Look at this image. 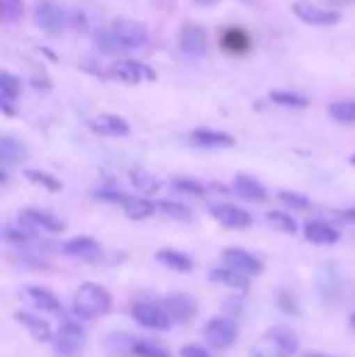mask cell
Returning <instances> with one entry per match:
<instances>
[{
	"mask_svg": "<svg viewBox=\"0 0 355 357\" xmlns=\"http://www.w3.org/2000/svg\"><path fill=\"white\" fill-rule=\"evenodd\" d=\"M129 353L134 357H171L168 350L164 345L154 343V340H134Z\"/></svg>",
	"mask_w": 355,
	"mask_h": 357,
	"instance_id": "obj_32",
	"label": "cell"
},
{
	"mask_svg": "<svg viewBox=\"0 0 355 357\" xmlns=\"http://www.w3.org/2000/svg\"><path fill=\"white\" fill-rule=\"evenodd\" d=\"M265 340H268L270 348H273V353L278 357H292V355H297V350H299L297 333L290 331V328H285V326L270 328L268 333H265Z\"/></svg>",
	"mask_w": 355,
	"mask_h": 357,
	"instance_id": "obj_12",
	"label": "cell"
},
{
	"mask_svg": "<svg viewBox=\"0 0 355 357\" xmlns=\"http://www.w3.org/2000/svg\"><path fill=\"white\" fill-rule=\"evenodd\" d=\"M280 306H283L285 311H290V314H292V311H294V314H297V304H294L292 296L285 294V292H283V294H280Z\"/></svg>",
	"mask_w": 355,
	"mask_h": 357,
	"instance_id": "obj_42",
	"label": "cell"
},
{
	"mask_svg": "<svg viewBox=\"0 0 355 357\" xmlns=\"http://www.w3.org/2000/svg\"><path fill=\"white\" fill-rule=\"evenodd\" d=\"M93 42H95V47L100 49L102 54H125V49L120 47V42H117V37L112 34V29H97V32L93 34Z\"/></svg>",
	"mask_w": 355,
	"mask_h": 357,
	"instance_id": "obj_31",
	"label": "cell"
},
{
	"mask_svg": "<svg viewBox=\"0 0 355 357\" xmlns=\"http://www.w3.org/2000/svg\"><path fill=\"white\" fill-rule=\"evenodd\" d=\"M3 236H5V241H8V243L24 246V243H29L37 234H34V226H29L24 219H19L17 224H5Z\"/></svg>",
	"mask_w": 355,
	"mask_h": 357,
	"instance_id": "obj_25",
	"label": "cell"
},
{
	"mask_svg": "<svg viewBox=\"0 0 355 357\" xmlns=\"http://www.w3.org/2000/svg\"><path fill=\"white\" fill-rule=\"evenodd\" d=\"M248 34L241 32V29H229L224 34V47L229 49L231 54H244L248 49Z\"/></svg>",
	"mask_w": 355,
	"mask_h": 357,
	"instance_id": "obj_35",
	"label": "cell"
},
{
	"mask_svg": "<svg viewBox=\"0 0 355 357\" xmlns=\"http://www.w3.org/2000/svg\"><path fill=\"white\" fill-rule=\"evenodd\" d=\"M180 357H212V355L205 348H200V345H185L180 350Z\"/></svg>",
	"mask_w": 355,
	"mask_h": 357,
	"instance_id": "obj_41",
	"label": "cell"
},
{
	"mask_svg": "<svg viewBox=\"0 0 355 357\" xmlns=\"http://www.w3.org/2000/svg\"><path fill=\"white\" fill-rule=\"evenodd\" d=\"M37 24L44 29L47 34H61L68 24V15L61 5L56 3H42L37 8Z\"/></svg>",
	"mask_w": 355,
	"mask_h": 357,
	"instance_id": "obj_11",
	"label": "cell"
},
{
	"mask_svg": "<svg viewBox=\"0 0 355 357\" xmlns=\"http://www.w3.org/2000/svg\"><path fill=\"white\" fill-rule=\"evenodd\" d=\"M19 219H24L29 226H34V229L49 231V234H61V231H63V221H58L56 216L49 214V212H44V209H34V207L22 209Z\"/></svg>",
	"mask_w": 355,
	"mask_h": 357,
	"instance_id": "obj_18",
	"label": "cell"
},
{
	"mask_svg": "<svg viewBox=\"0 0 355 357\" xmlns=\"http://www.w3.org/2000/svg\"><path fill=\"white\" fill-rule=\"evenodd\" d=\"M210 277H212V282H216V285H224L226 289H231V292H241V294H246V292H248V277H244L241 272L231 270L229 265L212 270Z\"/></svg>",
	"mask_w": 355,
	"mask_h": 357,
	"instance_id": "obj_21",
	"label": "cell"
},
{
	"mask_svg": "<svg viewBox=\"0 0 355 357\" xmlns=\"http://www.w3.org/2000/svg\"><path fill=\"white\" fill-rule=\"evenodd\" d=\"M351 161H353V166H355V156H353V158H351Z\"/></svg>",
	"mask_w": 355,
	"mask_h": 357,
	"instance_id": "obj_46",
	"label": "cell"
},
{
	"mask_svg": "<svg viewBox=\"0 0 355 357\" xmlns=\"http://www.w3.org/2000/svg\"><path fill=\"white\" fill-rule=\"evenodd\" d=\"M205 338L207 343L212 345V348L216 350H226L231 348V345L236 343V338H239V328H236L234 321L229 319H212L205 324Z\"/></svg>",
	"mask_w": 355,
	"mask_h": 357,
	"instance_id": "obj_7",
	"label": "cell"
},
{
	"mask_svg": "<svg viewBox=\"0 0 355 357\" xmlns=\"http://www.w3.org/2000/svg\"><path fill=\"white\" fill-rule=\"evenodd\" d=\"M304 357H333V355H324V353H307Z\"/></svg>",
	"mask_w": 355,
	"mask_h": 357,
	"instance_id": "obj_44",
	"label": "cell"
},
{
	"mask_svg": "<svg viewBox=\"0 0 355 357\" xmlns=\"http://www.w3.org/2000/svg\"><path fill=\"white\" fill-rule=\"evenodd\" d=\"M278 200L283 202V205L292 207V209H299V212H307L309 207H312V202H309L307 197H304V195H297V192H290V190L278 192Z\"/></svg>",
	"mask_w": 355,
	"mask_h": 357,
	"instance_id": "obj_40",
	"label": "cell"
},
{
	"mask_svg": "<svg viewBox=\"0 0 355 357\" xmlns=\"http://www.w3.org/2000/svg\"><path fill=\"white\" fill-rule=\"evenodd\" d=\"M156 207H159V209L164 212L166 216H171V219H180V221H190V219H192V212L187 209L185 205H178V202L161 200Z\"/></svg>",
	"mask_w": 355,
	"mask_h": 357,
	"instance_id": "obj_38",
	"label": "cell"
},
{
	"mask_svg": "<svg viewBox=\"0 0 355 357\" xmlns=\"http://www.w3.org/2000/svg\"><path fill=\"white\" fill-rule=\"evenodd\" d=\"M317 292L324 306H338L343 301V292H346V282L336 265L324 262L317 272Z\"/></svg>",
	"mask_w": 355,
	"mask_h": 357,
	"instance_id": "obj_2",
	"label": "cell"
},
{
	"mask_svg": "<svg viewBox=\"0 0 355 357\" xmlns=\"http://www.w3.org/2000/svg\"><path fill=\"white\" fill-rule=\"evenodd\" d=\"M192 3H197V5H214V3H219V0H192Z\"/></svg>",
	"mask_w": 355,
	"mask_h": 357,
	"instance_id": "obj_43",
	"label": "cell"
},
{
	"mask_svg": "<svg viewBox=\"0 0 355 357\" xmlns=\"http://www.w3.org/2000/svg\"><path fill=\"white\" fill-rule=\"evenodd\" d=\"M27 158V148H24V143H19L17 138L13 136H3L0 138V161H3V166H13V163H19Z\"/></svg>",
	"mask_w": 355,
	"mask_h": 357,
	"instance_id": "obj_24",
	"label": "cell"
},
{
	"mask_svg": "<svg viewBox=\"0 0 355 357\" xmlns=\"http://www.w3.org/2000/svg\"><path fill=\"white\" fill-rule=\"evenodd\" d=\"M129 177H132V185L139 192H144V195H154V192L159 190V180H156L149 170H144V168H134V170L129 173Z\"/></svg>",
	"mask_w": 355,
	"mask_h": 357,
	"instance_id": "obj_30",
	"label": "cell"
},
{
	"mask_svg": "<svg viewBox=\"0 0 355 357\" xmlns=\"http://www.w3.org/2000/svg\"><path fill=\"white\" fill-rule=\"evenodd\" d=\"M212 216H214L221 226H226V229H248V226L253 224V216L236 205L212 207Z\"/></svg>",
	"mask_w": 355,
	"mask_h": 357,
	"instance_id": "obj_13",
	"label": "cell"
},
{
	"mask_svg": "<svg viewBox=\"0 0 355 357\" xmlns=\"http://www.w3.org/2000/svg\"><path fill=\"white\" fill-rule=\"evenodd\" d=\"M110 29L125 51H134V49L146 47V42H149V29L134 19H115Z\"/></svg>",
	"mask_w": 355,
	"mask_h": 357,
	"instance_id": "obj_4",
	"label": "cell"
},
{
	"mask_svg": "<svg viewBox=\"0 0 355 357\" xmlns=\"http://www.w3.org/2000/svg\"><path fill=\"white\" fill-rule=\"evenodd\" d=\"M112 306L110 292L102 285L95 282H86V285L78 287L76 296H73V314L83 316V319H97V316H105Z\"/></svg>",
	"mask_w": 355,
	"mask_h": 357,
	"instance_id": "obj_1",
	"label": "cell"
},
{
	"mask_svg": "<svg viewBox=\"0 0 355 357\" xmlns=\"http://www.w3.org/2000/svg\"><path fill=\"white\" fill-rule=\"evenodd\" d=\"M164 309L168 311V316L175 324H185V321H190V316L195 314V301L187 294H171V296H166Z\"/></svg>",
	"mask_w": 355,
	"mask_h": 357,
	"instance_id": "obj_19",
	"label": "cell"
},
{
	"mask_svg": "<svg viewBox=\"0 0 355 357\" xmlns=\"http://www.w3.org/2000/svg\"><path fill=\"white\" fill-rule=\"evenodd\" d=\"M265 219H268V224L273 226V229L283 231V234H294V231H297V221L290 214H283V212H268Z\"/></svg>",
	"mask_w": 355,
	"mask_h": 357,
	"instance_id": "obj_36",
	"label": "cell"
},
{
	"mask_svg": "<svg viewBox=\"0 0 355 357\" xmlns=\"http://www.w3.org/2000/svg\"><path fill=\"white\" fill-rule=\"evenodd\" d=\"M292 13L297 15V19H302L304 24H312V27H329V24H336L341 19L336 10L322 8V5L309 3V0H294Z\"/></svg>",
	"mask_w": 355,
	"mask_h": 357,
	"instance_id": "obj_6",
	"label": "cell"
},
{
	"mask_svg": "<svg viewBox=\"0 0 355 357\" xmlns=\"http://www.w3.org/2000/svg\"><path fill=\"white\" fill-rule=\"evenodd\" d=\"M221 255H224V265L241 272L244 277H258L260 272H263V262H260L253 253L244 251V248H224Z\"/></svg>",
	"mask_w": 355,
	"mask_h": 357,
	"instance_id": "obj_9",
	"label": "cell"
},
{
	"mask_svg": "<svg viewBox=\"0 0 355 357\" xmlns=\"http://www.w3.org/2000/svg\"><path fill=\"white\" fill-rule=\"evenodd\" d=\"M351 324H353V326H355V314H353V316H351Z\"/></svg>",
	"mask_w": 355,
	"mask_h": 357,
	"instance_id": "obj_45",
	"label": "cell"
},
{
	"mask_svg": "<svg viewBox=\"0 0 355 357\" xmlns=\"http://www.w3.org/2000/svg\"><path fill=\"white\" fill-rule=\"evenodd\" d=\"M234 190H236V195L244 197V200H248V202H258L260 205V202L268 200V190H265V187L251 175H236L234 177Z\"/></svg>",
	"mask_w": 355,
	"mask_h": 357,
	"instance_id": "obj_22",
	"label": "cell"
},
{
	"mask_svg": "<svg viewBox=\"0 0 355 357\" xmlns=\"http://www.w3.org/2000/svg\"><path fill=\"white\" fill-rule=\"evenodd\" d=\"M178 44H180V51L190 58H202L207 54V32L202 24L185 22L178 34Z\"/></svg>",
	"mask_w": 355,
	"mask_h": 357,
	"instance_id": "obj_8",
	"label": "cell"
},
{
	"mask_svg": "<svg viewBox=\"0 0 355 357\" xmlns=\"http://www.w3.org/2000/svg\"><path fill=\"white\" fill-rule=\"evenodd\" d=\"M304 236H307V241L314 243V246H333V243H338V238H341V234H338L331 224H326V221H309V224L304 226Z\"/></svg>",
	"mask_w": 355,
	"mask_h": 357,
	"instance_id": "obj_20",
	"label": "cell"
},
{
	"mask_svg": "<svg viewBox=\"0 0 355 357\" xmlns=\"http://www.w3.org/2000/svg\"><path fill=\"white\" fill-rule=\"evenodd\" d=\"M156 257H159V262H164L166 267H171V270H175V272H190L192 270L190 257L180 251H173V248H164V251L156 253Z\"/></svg>",
	"mask_w": 355,
	"mask_h": 357,
	"instance_id": "obj_26",
	"label": "cell"
},
{
	"mask_svg": "<svg viewBox=\"0 0 355 357\" xmlns=\"http://www.w3.org/2000/svg\"><path fill=\"white\" fill-rule=\"evenodd\" d=\"M270 100L280 107H292V110H304L309 105V100L299 93H290V90H273L270 93Z\"/></svg>",
	"mask_w": 355,
	"mask_h": 357,
	"instance_id": "obj_29",
	"label": "cell"
},
{
	"mask_svg": "<svg viewBox=\"0 0 355 357\" xmlns=\"http://www.w3.org/2000/svg\"><path fill=\"white\" fill-rule=\"evenodd\" d=\"M110 73L122 83H141V81H156L154 68H149L141 61H132V58H122V61L112 63Z\"/></svg>",
	"mask_w": 355,
	"mask_h": 357,
	"instance_id": "obj_10",
	"label": "cell"
},
{
	"mask_svg": "<svg viewBox=\"0 0 355 357\" xmlns=\"http://www.w3.org/2000/svg\"><path fill=\"white\" fill-rule=\"evenodd\" d=\"M54 348L61 357H81L83 348H86V331L76 321H66L54 335Z\"/></svg>",
	"mask_w": 355,
	"mask_h": 357,
	"instance_id": "obj_3",
	"label": "cell"
},
{
	"mask_svg": "<svg viewBox=\"0 0 355 357\" xmlns=\"http://www.w3.org/2000/svg\"><path fill=\"white\" fill-rule=\"evenodd\" d=\"M0 10H3V22L5 24H15L24 17L22 0H0Z\"/></svg>",
	"mask_w": 355,
	"mask_h": 357,
	"instance_id": "obj_34",
	"label": "cell"
},
{
	"mask_svg": "<svg viewBox=\"0 0 355 357\" xmlns=\"http://www.w3.org/2000/svg\"><path fill=\"white\" fill-rule=\"evenodd\" d=\"M132 316H134L136 324H141L144 328L151 331H166L173 324V319L164 309V304H154V301H139V304H134L132 306Z\"/></svg>",
	"mask_w": 355,
	"mask_h": 357,
	"instance_id": "obj_5",
	"label": "cell"
},
{
	"mask_svg": "<svg viewBox=\"0 0 355 357\" xmlns=\"http://www.w3.org/2000/svg\"><path fill=\"white\" fill-rule=\"evenodd\" d=\"M190 141L195 143V146H200V148H214V151H216V148H231L236 143L231 134L219 132V129H205V127L192 129Z\"/></svg>",
	"mask_w": 355,
	"mask_h": 357,
	"instance_id": "obj_14",
	"label": "cell"
},
{
	"mask_svg": "<svg viewBox=\"0 0 355 357\" xmlns=\"http://www.w3.org/2000/svg\"><path fill=\"white\" fill-rule=\"evenodd\" d=\"M15 321L22 324L24 328H27V333L32 335L34 340H39V343H49V340H54L52 326H49V321H44L42 316L27 314V311H17V314H15Z\"/></svg>",
	"mask_w": 355,
	"mask_h": 357,
	"instance_id": "obj_17",
	"label": "cell"
},
{
	"mask_svg": "<svg viewBox=\"0 0 355 357\" xmlns=\"http://www.w3.org/2000/svg\"><path fill=\"white\" fill-rule=\"evenodd\" d=\"M24 292H27V296L32 299V304L37 306L39 311H47V314H63V306L61 301H58V296L54 294L52 289H47V287H37V285H29L24 287Z\"/></svg>",
	"mask_w": 355,
	"mask_h": 357,
	"instance_id": "obj_16",
	"label": "cell"
},
{
	"mask_svg": "<svg viewBox=\"0 0 355 357\" xmlns=\"http://www.w3.org/2000/svg\"><path fill=\"white\" fill-rule=\"evenodd\" d=\"M63 253L71 257H81V260H90V257L100 255V246L90 236H78L63 243Z\"/></svg>",
	"mask_w": 355,
	"mask_h": 357,
	"instance_id": "obj_23",
	"label": "cell"
},
{
	"mask_svg": "<svg viewBox=\"0 0 355 357\" xmlns=\"http://www.w3.org/2000/svg\"><path fill=\"white\" fill-rule=\"evenodd\" d=\"M19 93H22L19 78H15L10 71L0 73V97H3V102H10V105H13V100H17Z\"/></svg>",
	"mask_w": 355,
	"mask_h": 357,
	"instance_id": "obj_28",
	"label": "cell"
},
{
	"mask_svg": "<svg viewBox=\"0 0 355 357\" xmlns=\"http://www.w3.org/2000/svg\"><path fill=\"white\" fill-rule=\"evenodd\" d=\"M171 185H173V190L182 192V195H192V197H202L207 192V187L202 185V182L192 180V177H175Z\"/></svg>",
	"mask_w": 355,
	"mask_h": 357,
	"instance_id": "obj_39",
	"label": "cell"
},
{
	"mask_svg": "<svg viewBox=\"0 0 355 357\" xmlns=\"http://www.w3.org/2000/svg\"><path fill=\"white\" fill-rule=\"evenodd\" d=\"M253 357H263V355H253Z\"/></svg>",
	"mask_w": 355,
	"mask_h": 357,
	"instance_id": "obj_47",
	"label": "cell"
},
{
	"mask_svg": "<svg viewBox=\"0 0 355 357\" xmlns=\"http://www.w3.org/2000/svg\"><path fill=\"white\" fill-rule=\"evenodd\" d=\"M122 207H125V214L129 216V219H134V221L146 219V216H151L156 209H159V207H156L154 202H149V200H136V197H129V200H127Z\"/></svg>",
	"mask_w": 355,
	"mask_h": 357,
	"instance_id": "obj_27",
	"label": "cell"
},
{
	"mask_svg": "<svg viewBox=\"0 0 355 357\" xmlns=\"http://www.w3.org/2000/svg\"><path fill=\"white\" fill-rule=\"evenodd\" d=\"M329 115L341 124H355V100H341L329 105Z\"/></svg>",
	"mask_w": 355,
	"mask_h": 357,
	"instance_id": "obj_33",
	"label": "cell"
},
{
	"mask_svg": "<svg viewBox=\"0 0 355 357\" xmlns=\"http://www.w3.org/2000/svg\"><path fill=\"white\" fill-rule=\"evenodd\" d=\"M24 177H27L29 182H34V185H42L44 190H49V192H58V190H61V182H58L56 177L42 173V170H32V168H27V170H24Z\"/></svg>",
	"mask_w": 355,
	"mask_h": 357,
	"instance_id": "obj_37",
	"label": "cell"
},
{
	"mask_svg": "<svg viewBox=\"0 0 355 357\" xmlns=\"http://www.w3.org/2000/svg\"><path fill=\"white\" fill-rule=\"evenodd\" d=\"M93 134H100V136H127L129 134V124L117 115H97L88 122Z\"/></svg>",
	"mask_w": 355,
	"mask_h": 357,
	"instance_id": "obj_15",
	"label": "cell"
}]
</instances>
